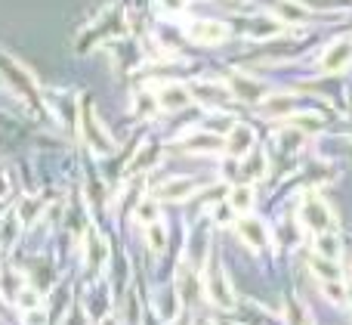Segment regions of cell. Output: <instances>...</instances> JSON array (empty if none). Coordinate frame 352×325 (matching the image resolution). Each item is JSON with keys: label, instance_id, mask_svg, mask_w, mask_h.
<instances>
[{"label": "cell", "instance_id": "cell-1", "mask_svg": "<svg viewBox=\"0 0 352 325\" xmlns=\"http://www.w3.org/2000/svg\"><path fill=\"white\" fill-rule=\"evenodd\" d=\"M297 220H300V227H306L309 233L322 235V233H328V229H334V211L328 208V202H324L318 192H306L297 208Z\"/></svg>", "mask_w": 352, "mask_h": 325}, {"label": "cell", "instance_id": "cell-2", "mask_svg": "<svg viewBox=\"0 0 352 325\" xmlns=\"http://www.w3.org/2000/svg\"><path fill=\"white\" fill-rule=\"evenodd\" d=\"M204 291H207V297H210V304H217L219 310L235 307V291H232V282H229L226 270L217 264V260H213V264L207 266V273H204Z\"/></svg>", "mask_w": 352, "mask_h": 325}, {"label": "cell", "instance_id": "cell-3", "mask_svg": "<svg viewBox=\"0 0 352 325\" xmlns=\"http://www.w3.org/2000/svg\"><path fill=\"white\" fill-rule=\"evenodd\" d=\"M80 130H84V140L93 146V152L105 155V152H111V149H115L111 136L102 130V124H99V118L93 115L90 105H84V109H80Z\"/></svg>", "mask_w": 352, "mask_h": 325}, {"label": "cell", "instance_id": "cell-4", "mask_svg": "<svg viewBox=\"0 0 352 325\" xmlns=\"http://www.w3.org/2000/svg\"><path fill=\"white\" fill-rule=\"evenodd\" d=\"M186 37L195 43H223L229 37V25L217 19H195L186 25Z\"/></svg>", "mask_w": 352, "mask_h": 325}, {"label": "cell", "instance_id": "cell-5", "mask_svg": "<svg viewBox=\"0 0 352 325\" xmlns=\"http://www.w3.org/2000/svg\"><path fill=\"white\" fill-rule=\"evenodd\" d=\"M229 93H235L238 99H244V103H260V99H266V84H263L260 78H250L248 72H232L229 74Z\"/></svg>", "mask_w": 352, "mask_h": 325}, {"label": "cell", "instance_id": "cell-6", "mask_svg": "<svg viewBox=\"0 0 352 325\" xmlns=\"http://www.w3.org/2000/svg\"><path fill=\"white\" fill-rule=\"evenodd\" d=\"M235 229H238L244 245H250L254 251H260V248L269 245V227L260 220V217H241V220L235 223Z\"/></svg>", "mask_w": 352, "mask_h": 325}, {"label": "cell", "instance_id": "cell-7", "mask_svg": "<svg viewBox=\"0 0 352 325\" xmlns=\"http://www.w3.org/2000/svg\"><path fill=\"white\" fill-rule=\"evenodd\" d=\"M352 62V37H340V41L328 43V50H324L322 56V72H343Z\"/></svg>", "mask_w": 352, "mask_h": 325}, {"label": "cell", "instance_id": "cell-8", "mask_svg": "<svg viewBox=\"0 0 352 325\" xmlns=\"http://www.w3.org/2000/svg\"><path fill=\"white\" fill-rule=\"evenodd\" d=\"M155 99H158V109L176 112V109H182V105L192 103V93H188V87H182V84H176V81H170V84H161L158 87Z\"/></svg>", "mask_w": 352, "mask_h": 325}, {"label": "cell", "instance_id": "cell-9", "mask_svg": "<svg viewBox=\"0 0 352 325\" xmlns=\"http://www.w3.org/2000/svg\"><path fill=\"white\" fill-rule=\"evenodd\" d=\"M188 93H192V99H201L207 105H226L232 99V93L213 81H195V84H188Z\"/></svg>", "mask_w": 352, "mask_h": 325}, {"label": "cell", "instance_id": "cell-10", "mask_svg": "<svg viewBox=\"0 0 352 325\" xmlns=\"http://www.w3.org/2000/svg\"><path fill=\"white\" fill-rule=\"evenodd\" d=\"M226 149H229L232 158H241L254 149V130L248 124H232L229 127V136H226Z\"/></svg>", "mask_w": 352, "mask_h": 325}, {"label": "cell", "instance_id": "cell-11", "mask_svg": "<svg viewBox=\"0 0 352 325\" xmlns=\"http://www.w3.org/2000/svg\"><path fill=\"white\" fill-rule=\"evenodd\" d=\"M192 192H195L192 177H173L155 192V198H158V202H182V198H188Z\"/></svg>", "mask_w": 352, "mask_h": 325}, {"label": "cell", "instance_id": "cell-12", "mask_svg": "<svg viewBox=\"0 0 352 325\" xmlns=\"http://www.w3.org/2000/svg\"><path fill=\"white\" fill-rule=\"evenodd\" d=\"M219 149H226V143L213 134H195L186 140V152H195V155H204V152L213 155V152H219Z\"/></svg>", "mask_w": 352, "mask_h": 325}, {"label": "cell", "instance_id": "cell-13", "mask_svg": "<svg viewBox=\"0 0 352 325\" xmlns=\"http://www.w3.org/2000/svg\"><path fill=\"white\" fill-rule=\"evenodd\" d=\"M84 248H87V266H93V270H99V266L109 260V245L102 242V235L90 233L84 242Z\"/></svg>", "mask_w": 352, "mask_h": 325}, {"label": "cell", "instance_id": "cell-14", "mask_svg": "<svg viewBox=\"0 0 352 325\" xmlns=\"http://www.w3.org/2000/svg\"><path fill=\"white\" fill-rule=\"evenodd\" d=\"M291 109H294V96H291V93H269V96L263 99V112H266L269 118L291 115Z\"/></svg>", "mask_w": 352, "mask_h": 325}, {"label": "cell", "instance_id": "cell-15", "mask_svg": "<svg viewBox=\"0 0 352 325\" xmlns=\"http://www.w3.org/2000/svg\"><path fill=\"white\" fill-rule=\"evenodd\" d=\"M275 19H285V22H306L309 19V10L297 0H275Z\"/></svg>", "mask_w": 352, "mask_h": 325}, {"label": "cell", "instance_id": "cell-16", "mask_svg": "<svg viewBox=\"0 0 352 325\" xmlns=\"http://www.w3.org/2000/svg\"><path fill=\"white\" fill-rule=\"evenodd\" d=\"M229 208L238 211L241 217H248L250 208H254V189H250V186H235V189L229 192Z\"/></svg>", "mask_w": 352, "mask_h": 325}, {"label": "cell", "instance_id": "cell-17", "mask_svg": "<svg viewBox=\"0 0 352 325\" xmlns=\"http://www.w3.org/2000/svg\"><path fill=\"white\" fill-rule=\"evenodd\" d=\"M312 273H316L318 279H322V285L324 282H340L343 279V270L337 266V260H324V258H312Z\"/></svg>", "mask_w": 352, "mask_h": 325}, {"label": "cell", "instance_id": "cell-18", "mask_svg": "<svg viewBox=\"0 0 352 325\" xmlns=\"http://www.w3.org/2000/svg\"><path fill=\"white\" fill-rule=\"evenodd\" d=\"M285 31V25L281 22H275V19H266V16H260V19H250V25H248V34L250 37H272V34H281Z\"/></svg>", "mask_w": 352, "mask_h": 325}, {"label": "cell", "instance_id": "cell-19", "mask_svg": "<svg viewBox=\"0 0 352 325\" xmlns=\"http://www.w3.org/2000/svg\"><path fill=\"white\" fill-rule=\"evenodd\" d=\"M316 254L324 260H340V242H337V235L331 233H322L316 242Z\"/></svg>", "mask_w": 352, "mask_h": 325}, {"label": "cell", "instance_id": "cell-20", "mask_svg": "<svg viewBox=\"0 0 352 325\" xmlns=\"http://www.w3.org/2000/svg\"><path fill=\"white\" fill-rule=\"evenodd\" d=\"M19 229H22V220H19L16 214H6V217H3V223H0V245L10 248L12 242H16Z\"/></svg>", "mask_w": 352, "mask_h": 325}, {"label": "cell", "instance_id": "cell-21", "mask_svg": "<svg viewBox=\"0 0 352 325\" xmlns=\"http://www.w3.org/2000/svg\"><path fill=\"white\" fill-rule=\"evenodd\" d=\"M146 239H148V248H152V251H164V245H167L164 223H148V227H146Z\"/></svg>", "mask_w": 352, "mask_h": 325}, {"label": "cell", "instance_id": "cell-22", "mask_svg": "<svg viewBox=\"0 0 352 325\" xmlns=\"http://www.w3.org/2000/svg\"><path fill=\"white\" fill-rule=\"evenodd\" d=\"M287 124L297 130H303V134H312V130H322V118L318 115H297V118H287Z\"/></svg>", "mask_w": 352, "mask_h": 325}, {"label": "cell", "instance_id": "cell-23", "mask_svg": "<svg viewBox=\"0 0 352 325\" xmlns=\"http://www.w3.org/2000/svg\"><path fill=\"white\" fill-rule=\"evenodd\" d=\"M133 109H136L140 118H148L152 112H158V99H155V93H136Z\"/></svg>", "mask_w": 352, "mask_h": 325}, {"label": "cell", "instance_id": "cell-24", "mask_svg": "<svg viewBox=\"0 0 352 325\" xmlns=\"http://www.w3.org/2000/svg\"><path fill=\"white\" fill-rule=\"evenodd\" d=\"M306 180H309V183H316V186L331 183V180H334V167H328V165H312L309 171H306Z\"/></svg>", "mask_w": 352, "mask_h": 325}, {"label": "cell", "instance_id": "cell-25", "mask_svg": "<svg viewBox=\"0 0 352 325\" xmlns=\"http://www.w3.org/2000/svg\"><path fill=\"white\" fill-rule=\"evenodd\" d=\"M136 217H140L142 223H158V198H146V202L136 208Z\"/></svg>", "mask_w": 352, "mask_h": 325}, {"label": "cell", "instance_id": "cell-26", "mask_svg": "<svg viewBox=\"0 0 352 325\" xmlns=\"http://www.w3.org/2000/svg\"><path fill=\"white\" fill-rule=\"evenodd\" d=\"M158 155H161L158 143H148V146H146V149H142V152H140V158L133 161V171H146V167L152 165V161L158 158Z\"/></svg>", "mask_w": 352, "mask_h": 325}, {"label": "cell", "instance_id": "cell-27", "mask_svg": "<svg viewBox=\"0 0 352 325\" xmlns=\"http://www.w3.org/2000/svg\"><path fill=\"white\" fill-rule=\"evenodd\" d=\"M287 325H309L306 307L300 301H287Z\"/></svg>", "mask_w": 352, "mask_h": 325}, {"label": "cell", "instance_id": "cell-28", "mask_svg": "<svg viewBox=\"0 0 352 325\" xmlns=\"http://www.w3.org/2000/svg\"><path fill=\"white\" fill-rule=\"evenodd\" d=\"M16 304H19V307H22V310H34V307H37V304H41V295H37V291H34V289H28V285H25V289H22V291H19Z\"/></svg>", "mask_w": 352, "mask_h": 325}, {"label": "cell", "instance_id": "cell-29", "mask_svg": "<svg viewBox=\"0 0 352 325\" xmlns=\"http://www.w3.org/2000/svg\"><path fill=\"white\" fill-rule=\"evenodd\" d=\"M263 165H266V152H254V158H250V165H248V171H244V177L248 180H256V177H263Z\"/></svg>", "mask_w": 352, "mask_h": 325}, {"label": "cell", "instance_id": "cell-30", "mask_svg": "<svg viewBox=\"0 0 352 325\" xmlns=\"http://www.w3.org/2000/svg\"><path fill=\"white\" fill-rule=\"evenodd\" d=\"M324 295H328L331 301L346 304V285L343 282H324Z\"/></svg>", "mask_w": 352, "mask_h": 325}, {"label": "cell", "instance_id": "cell-31", "mask_svg": "<svg viewBox=\"0 0 352 325\" xmlns=\"http://www.w3.org/2000/svg\"><path fill=\"white\" fill-rule=\"evenodd\" d=\"M186 3H188V0H158V6L164 12H182V10H186Z\"/></svg>", "mask_w": 352, "mask_h": 325}, {"label": "cell", "instance_id": "cell-32", "mask_svg": "<svg viewBox=\"0 0 352 325\" xmlns=\"http://www.w3.org/2000/svg\"><path fill=\"white\" fill-rule=\"evenodd\" d=\"M6 189H10V183H6V177H3V174H0V196H3Z\"/></svg>", "mask_w": 352, "mask_h": 325}, {"label": "cell", "instance_id": "cell-33", "mask_svg": "<svg viewBox=\"0 0 352 325\" xmlns=\"http://www.w3.org/2000/svg\"><path fill=\"white\" fill-rule=\"evenodd\" d=\"M346 301H349V304H352V282H349V285H346Z\"/></svg>", "mask_w": 352, "mask_h": 325}]
</instances>
